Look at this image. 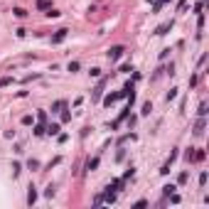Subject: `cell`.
Returning <instances> with one entry per match:
<instances>
[{
	"label": "cell",
	"mask_w": 209,
	"mask_h": 209,
	"mask_svg": "<svg viewBox=\"0 0 209 209\" xmlns=\"http://www.w3.org/2000/svg\"><path fill=\"white\" fill-rule=\"evenodd\" d=\"M44 133H49V136H57V133H59V123H49V126L44 128Z\"/></svg>",
	"instance_id": "obj_5"
},
{
	"label": "cell",
	"mask_w": 209,
	"mask_h": 209,
	"mask_svg": "<svg viewBox=\"0 0 209 209\" xmlns=\"http://www.w3.org/2000/svg\"><path fill=\"white\" fill-rule=\"evenodd\" d=\"M123 52H126V47H123V44H116V47H111V49H108V59H111V62H116Z\"/></svg>",
	"instance_id": "obj_1"
},
{
	"label": "cell",
	"mask_w": 209,
	"mask_h": 209,
	"mask_svg": "<svg viewBox=\"0 0 209 209\" xmlns=\"http://www.w3.org/2000/svg\"><path fill=\"white\" fill-rule=\"evenodd\" d=\"M67 32H69L67 27H62V30H57V35L52 37V44H59V42H64V37H67Z\"/></svg>",
	"instance_id": "obj_3"
},
{
	"label": "cell",
	"mask_w": 209,
	"mask_h": 209,
	"mask_svg": "<svg viewBox=\"0 0 209 209\" xmlns=\"http://www.w3.org/2000/svg\"><path fill=\"white\" fill-rule=\"evenodd\" d=\"M32 123V116H22V126H30Z\"/></svg>",
	"instance_id": "obj_18"
},
{
	"label": "cell",
	"mask_w": 209,
	"mask_h": 209,
	"mask_svg": "<svg viewBox=\"0 0 209 209\" xmlns=\"http://www.w3.org/2000/svg\"><path fill=\"white\" fill-rule=\"evenodd\" d=\"M27 167H30V170H37V167H39V162H37V160H30V162H27Z\"/></svg>",
	"instance_id": "obj_14"
},
{
	"label": "cell",
	"mask_w": 209,
	"mask_h": 209,
	"mask_svg": "<svg viewBox=\"0 0 209 209\" xmlns=\"http://www.w3.org/2000/svg\"><path fill=\"white\" fill-rule=\"evenodd\" d=\"M69 71H71V74H74V71H79V62H71V64H69Z\"/></svg>",
	"instance_id": "obj_16"
},
{
	"label": "cell",
	"mask_w": 209,
	"mask_h": 209,
	"mask_svg": "<svg viewBox=\"0 0 209 209\" xmlns=\"http://www.w3.org/2000/svg\"><path fill=\"white\" fill-rule=\"evenodd\" d=\"M47 17H59V10H52V7H49V12H47Z\"/></svg>",
	"instance_id": "obj_17"
},
{
	"label": "cell",
	"mask_w": 209,
	"mask_h": 209,
	"mask_svg": "<svg viewBox=\"0 0 209 209\" xmlns=\"http://www.w3.org/2000/svg\"><path fill=\"white\" fill-rule=\"evenodd\" d=\"M35 136H44V126H37V128H35Z\"/></svg>",
	"instance_id": "obj_20"
},
{
	"label": "cell",
	"mask_w": 209,
	"mask_h": 209,
	"mask_svg": "<svg viewBox=\"0 0 209 209\" xmlns=\"http://www.w3.org/2000/svg\"><path fill=\"white\" fill-rule=\"evenodd\" d=\"M35 199H37V192H35V187H30V192H27V204L32 207V204H35Z\"/></svg>",
	"instance_id": "obj_7"
},
{
	"label": "cell",
	"mask_w": 209,
	"mask_h": 209,
	"mask_svg": "<svg viewBox=\"0 0 209 209\" xmlns=\"http://www.w3.org/2000/svg\"><path fill=\"white\" fill-rule=\"evenodd\" d=\"M10 84H12V76H2L0 79V86H10Z\"/></svg>",
	"instance_id": "obj_11"
},
{
	"label": "cell",
	"mask_w": 209,
	"mask_h": 209,
	"mask_svg": "<svg viewBox=\"0 0 209 209\" xmlns=\"http://www.w3.org/2000/svg\"><path fill=\"white\" fill-rule=\"evenodd\" d=\"M199 185H202V187L207 185V172H202V175H199Z\"/></svg>",
	"instance_id": "obj_19"
},
{
	"label": "cell",
	"mask_w": 209,
	"mask_h": 209,
	"mask_svg": "<svg viewBox=\"0 0 209 209\" xmlns=\"http://www.w3.org/2000/svg\"><path fill=\"white\" fill-rule=\"evenodd\" d=\"M165 2H167V0H155V7H153V10H155V12H158V10H160V7H162V5H165Z\"/></svg>",
	"instance_id": "obj_13"
},
{
	"label": "cell",
	"mask_w": 209,
	"mask_h": 209,
	"mask_svg": "<svg viewBox=\"0 0 209 209\" xmlns=\"http://www.w3.org/2000/svg\"><path fill=\"white\" fill-rule=\"evenodd\" d=\"M170 27H172V22H165V25H160V27H158V32H155V35H165Z\"/></svg>",
	"instance_id": "obj_8"
},
{
	"label": "cell",
	"mask_w": 209,
	"mask_h": 209,
	"mask_svg": "<svg viewBox=\"0 0 209 209\" xmlns=\"http://www.w3.org/2000/svg\"><path fill=\"white\" fill-rule=\"evenodd\" d=\"M162 189H165V194H172V192H175V189H177V187H175V185H165Z\"/></svg>",
	"instance_id": "obj_12"
},
{
	"label": "cell",
	"mask_w": 209,
	"mask_h": 209,
	"mask_svg": "<svg viewBox=\"0 0 209 209\" xmlns=\"http://www.w3.org/2000/svg\"><path fill=\"white\" fill-rule=\"evenodd\" d=\"M204 126H207V123H204V116H199V121L194 123V136H202V133H204Z\"/></svg>",
	"instance_id": "obj_4"
},
{
	"label": "cell",
	"mask_w": 209,
	"mask_h": 209,
	"mask_svg": "<svg viewBox=\"0 0 209 209\" xmlns=\"http://www.w3.org/2000/svg\"><path fill=\"white\" fill-rule=\"evenodd\" d=\"M12 12H15V17H27V10H22V7H15Z\"/></svg>",
	"instance_id": "obj_10"
},
{
	"label": "cell",
	"mask_w": 209,
	"mask_h": 209,
	"mask_svg": "<svg viewBox=\"0 0 209 209\" xmlns=\"http://www.w3.org/2000/svg\"><path fill=\"white\" fill-rule=\"evenodd\" d=\"M64 106H67V104H64V101H57V104L52 106V111H59V108H64Z\"/></svg>",
	"instance_id": "obj_15"
},
{
	"label": "cell",
	"mask_w": 209,
	"mask_h": 209,
	"mask_svg": "<svg viewBox=\"0 0 209 209\" xmlns=\"http://www.w3.org/2000/svg\"><path fill=\"white\" fill-rule=\"evenodd\" d=\"M99 167V158H91L89 162H86V170H96Z\"/></svg>",
	"instance_id": "obj_9"
},
{
	"label": "cell",
	"mask_w": 209,
	"mask_h": 209,
	"mask_svg": "<svg viewBox=\"0 0 209 209\" xmlns=\"http://www.w3.org/2000/svg\"><path fill=\"white\" fill-rule=\"evenodd\" d=\"M104 84H106V79H101V81H99V86H96V91H94V101H99V99H101V91H104Z\"/></svg>",
	"instance_id": "obj_6"
},
{
	"label": "cell",
	"mask_w": 209,
	"mask_h": 209,
	"mask_svg": "<svg viewBox=\"0 0 209 209\" xmlns=\"http://www.w3.org/2000/svg\"><path fill=\"white\" fill-rule=\"evenodd\" d=\"M123 96H128V94H126V91H116V94H108V96H106V106L116 104V101H118V99H123Z\"/></svg>",
	"instance_id": "obj_2"
}]
</instances>
